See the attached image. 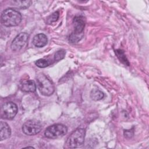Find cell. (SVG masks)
<instances>
[{
    "instance_id": "1",
    "label": "cell",
    "mask_w": 149,
    "mask_h": 149,
    "mask_svg": "<svg viewBox=\"0 0 149 149\" xmlns=\"http://www.w3.org/2000/svg\"><path fill=\"white\" fill-rule=\"evenodd\" d=\"M22 21L20 13L13 8L5 9L1 16V23L6 27H13L19 25Z\"/></svg>"
},
{
    "instance_id": "2",
    "label": "cell",
    "mask_w": 149,
    "mask_h": 149,
    "mask_svg": "<svg viewBox=\"0 0 149 149\" xmlns=\"http://www.w3.org/2000/svg\"><path fill=\"white\" fill-rule=\"evenodd\" d=\"M85 23V19L82 16H76L74 17L73 20L74 31L69 37L70 42L72 43L77 42L83 38Z\"/></svg>"
},
{
    "instance_id": "3",
    "label": "cell",
    "mask_w": 149,
    "mask_h": 149,
    "mask_svg": "<svg viewBox=\"0 0 149 149\" xmlns=\"http://www.w3.org/2000/svg\"><path fill=\"white\" fill-rule=\"evenodd\" d=\"M86 131L83 128H77L67 139L66 146L68 148H74L81 147L84 142Z\"/></svg>"
},
{
    "instance_id": "4",
    "label": "cell",
    "mask_w": 149,
    "mask_h": 149,
    "mask_svg": "<svg viewBox=\"0 0 149 149\" xmlns=\"http://www.w3.org/2000/svg\"><path fill=\"white\" fill-rule=\"evenodd\" d=\"M37 87L41 94L49 96L54 92V86L51 81L44 74H40L37 77Z\"/></svg>"
},
{
    "instance_id": "5",
    "label": "cell",
    "mask_w": 149,
    "mask_h": 149,
    "mask_svg": "<svg viewBox=\"0 0 149 149\" xmlns=\"http://www.w3.org/2000/svg\"><path fill=\"white\" fill-rule=\"evenodd\" d=\"M68 132L67 127L61 123L54 124L48 127L45 131V136L49 139H58L63 137Z\"/></svg>"
},
{
    "instance_id": "6",
    "label": "cell",
    "mask_w": 149,
    "mask_h": 149,
    "mask_svg": "<svg viewBox=\"0 0 149 149\" xmlns=\"http://www.w3.org/2000/svg\"><path fill=\"white\" fill-rule=\"evenodd\" d=\"M41 129V123L39 121L35 120H28L22 126L23 132L28 136H33L38 134Z\"/></svg>"
},
{
    "instance_id": "7",
    "label": "cell",
    "mask_w": 149,
    "mask_h": 149,
    "mask_svg": "<svg viewBox=\"0 0 149 149\" xmlns=\"http://www.w3.org/2000/svg\"><path fill=\"white\" fill-rule=\"evenodd\" d=\"M17 112V105L12 102H7L3 104L1 108V116L6 119H12Z\"/></svg>"
},
{
    "instance_id": "8",
    "label": "cell",
    "mask_w": 149,
    "mask_h": 149,
    "mask_svg": "<svg viewBox=\"0 0 149 149\" xmlns=\"http://www.w3.org/2000/svg\"><path fill=\"white\" fill-rule=\"evenodd\" d=\"M29 35L26 33L22 32L17 34L10 45L12 50L13 51H19L26 44Z\"/></svg>"
},
{
    "instance_id": "9",
    "label": "cell",
    "mask_w": 149,
    "mask_h": 149,
    "mask_svg": "<svg viewBox=\"0 0 149 149\" xmlns=\"http://www.w3.org/2000/svg\"><path fill=\"white\" fill-rule=\"evenodd\" d=\"M20 90L22 91L29 93L34 92L36 90L37 87L35 82L32 80H24L20 84Z\"/></svg>"
},
{
    "instance_id": "10",
    "label": "cell",
    "mask_w": 149,
    "mask_h": 149,
    "mask_svg": "<svg viewBox=\"0 0 149 149\" xmlns=\"http://www.w3.org/2000/svg\"><path fill=\"white\" fill-rule=\"evenodd\" d=\"M11 135V129L8 124L1 121L0 123V140L1 141L8 139Z\"/></svg>"
},
{
    "instance_id": "11",
    "label": "cell",
    "mask_w": 149,
    "mask_h": 149,
    "mask_svg": "<svg viewBox=\"0 0 149 149\" xmlns=\"http://www.w3.org/2000/svg\"><path fill=\"white\" fill-rule=\"evenodd\" d=\"M48 42L47 37L43 33H40L36 35L33 38V43L37 47H43L47 45Z\"/></svg>"
},
{
    "instance_id": "12",
    "label": "cell",
    "mask_w": 149,
    "mask_h": 149,
    "mask_svg": "<svg viewBox=\"0 0 149 149\" xmlns=\"http://www.w3.org/2000/svg\"><path fill=\"white\" fill-rule=\"evenodd\" d=\"M104 97V94L102 91L97 89L92 90L90 94V97L91 98L92 100L94 101L100 100L102 99Z\"/></svg>"
},
{
    "instance_id": "13",
    "label": "cell",
    "mask_w": 149,
    "mask_h": 149,
    "mask_svg": "<svg viewBox=\"0 0 149 149\" xmlns=\"http://www.w3.org/2000/svg\"><path fill=\"white\" fill-rule=\"evenodd\" d=\"M13 3L15 6H17V8L21 9H26L29 8L31 3V1H13Z\"/></svg>"
},
{
    "instance_id": "14",
    "label": "cell",
    "mask_w": 149,
    "mask_h": 149,
    "mask_svg": "<svg viewBox=\"0 0 149 149\" xmlns=\"http://www.w3.org/2000/svg\"><path fill=\"white\" fill-rule=\"evenodd\" d=\"M59 16V13L58 12H55L49 15L47 19V23L48 24H51L58 20Z\"/></svg>"
},
{
    "instance_id": "15",
    "label": "cell",
    "mask_w": 149,
    "mask_h": 149,
    "mask_svg": "<svg viewBox=\"0 0 149 149\" xmlns=\"http://www.w3.org/2000/svg\"><path fill=\"white\" fill-rule=\"evenodd\" d=\"M35 64L39 68H44L49 65V62L44 59H39L35 62Z\"/></svg>"
},
{
    "instance_id": "16",
    "label": "cell",
    "mask_w": 149,
    "mask_h": 149,
    "mask_svg": "<svg viewBox=\"0 0 149 149\" xmlns=\"http://www.w3.org/2000/svg\"><path fill=\"white\" fill-rule=\"evenodd\" d=\"M66 54V52L65 50L63 49H61L59 51H58L54 55V60L56 61H60L61 59H62Z\"/></svg>"
},
{
    "instance_id": "17",
    "label": "cell",
    "mask_w": 149,
    "mask_h": 149,
    "mask_svg": "<svg viewBox=\"0 0 149 149\" xmlns=\"http://www.w3.org/2000/svg\"><path fill=\"white\" fill-rule=\"evenodd\" d=\"M116 53H117L118 56H120V58H119L120 59V61H122V62L124 61L125 64H126V62H127V60L126 59V56H125V55L124 54V52L122 51L119 49V50L116 51Z\"/></svg>"
}]
</instances>
